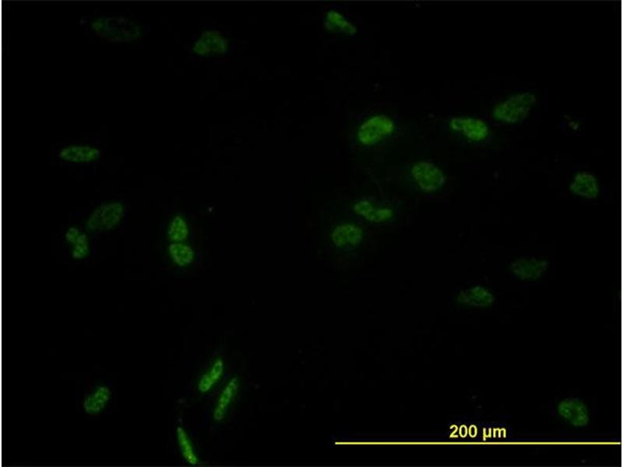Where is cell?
Masks as SVG:
<instances>
[{
  "instance_id": "cell-9",
  "label": "cell",
  "mask_w": 623,
  "mask_h": 467,
  "mask_svg": "<svg viewBox=\"0 0 623 467\" xmlns=\"http://www.w3.org/2000/svg\"><path fill=\"white\" fill-rule=\"evenodd\" d=\"M548 267V261L534 257H525L513 262L511 271L520 279L535 281L544 274Z\"/></svg>"
},
{
  "instance_id": "cell-21",
  "label": "cell",
  "mask_w": 623,
  "mask_h": 467,
  "mask_svg": "<svg viewBox=\"0 0 623 467\" xmlns=\"http://www.w3.org/2000/svg\"><path fill=\"white\" fill-rule=\"evenodd\" d=\"M178 439L179 447L186 461L191 465L198 463V458L194 454V449L190 441L189 437L183 428H178Z\"/></svg>"
},
{
  "instance_id": "cell-11",
  "label": "cell",
  "mask_w": 623,
  "mask_h": 467,
  "mask_svg": "<svg viewBox=\"0 0 623 467\" xmlns=\"http://www.w3.org/2000/svg\"><path fill=\"white\" fill-rule=\"evenodd\" d=\"M570 189L575 195L589 200L597 198L600 192L597 178L589 172L577 174L573 181L571 182Z\"/></svg>"
},
{
  "instance_id": "cell-8",
  "label": "cell",
  "mask_w": 623,
  "mask_h": 467,
  "mask_svg": "<svg viewBox=\"0 0 623 467\" xmlns=\"http://www.w3.org/2000/svg\"><path fill=\"white\" fill-rule=\"evenodd\" d=\"M450 127L456 132L461 134L469 141L474 142L487 140L490 134L487 122L472 117H456L451 120Z\"/></svg>"
},
{
  "instance_id": "cell-3",
  "label": "cell",
  "mask_w": 623,
  "mask_h": 467,
  "mask_svg": "<svg viewBox=\"0 0 623 467\" xmlns=\"http://www.w3.org/2000/svg\"><path fill=\"white\" fill-rule=\"evenodd\" d=\"M125 214V207L119 201L101 203L86 221V229L98 234L110 231L117 227L124 219Z\"/></svg>"
},
{
  "instance_id": "cell-2",
  "label": "cell",
  "mask_w": 623,
  "mask_h": 467,
  "mask_svg": "<svg viewBox=\"0 0 623 467\" xmlns=\"http://www.w3.org/2000/svg\"><path fill=\"white\" fill-rule=\"evenodd\" d=\"M536 103L531 92L515 94L499 103L492 110V117L497 122L517 123L525 120Z\"/></svg>"
},
{
  "instance_id": "cell-14",
  "label": "cell",
  "mask_w": 623,
  "mask_h": 467,
  "mask_svg": "<svg viewBox=\"0 0 623 467\" xmlns=\"http://www.w3.org/2000/svg\"><path fill=\"white\" fill-rule=\"evenodd\" d=\"M463 302L475 307H489L495 302L494 295L483 287L476 286L462 292L460 296Z\"/></svg>"
},
{
  "instance_id": "cell-15",
  "label": "cell",
  "mask_w": 623,
  "mask_h": 467,
  "mask_svg": "<svg viewBox=\"0 0 623 467\" xmlns=\"http://www.w3.org/2000/svg\"><path fill=\"white\" fill-rule=\"evenodd\" d=\"M112 395V392L106 386H99L86 397L84 409L86 413L94 414L103 410Z\"/></svg>"
},
{
  "instance_id": "cell-12",
  "label": "cell",
  "mask_w": 623,
  "mask_h": 467,
  "mask_svg": "<svg viewBox=\"0 0 623 467\" xmlns=\"http://www.w3.org/2000/svg\"><path fill=\"white\" fill-rule=\"evenodd\" d=\"M65 240L71 247V255L75 260H83L90 252L89 238L82 230L70 227L64 236Z\"/></svg>"
},
{
  "instance_id": "cell-16",
  "label": "cell",
  "mask_w": 623,
  "mask_h": 467,
  "mask_svg": "<svg viewBox=\"0 0 623 467\" xmlns=\"http://www.w3.org/2000/svg\"><path fill=\"white\" fill-rule=\"evenodd\" d=\"M237 390V378H235L227 385L221 393L214 413V418L216 421H221L226 416L228 407L231 400L236 397Z\"/></svg>"
},
{
  "instance_id": "cell-20",
  "label": "cell",
  "mask_w": 623,
  "mask_h": 467,
  "mask_svg": "<svg viewBox=\"0 0 623 467\" xmlns=\"http://www.w3.org/2000/svg\"><path fill=\"white\" fill-rule=\"evenodd\" d=\"M222 373L223 362L221 360H217L211 371L201 378L198 386L199 390L204 392L208 391L219 380Z\"/></svg>"
},
{
  "instance_id": "cell-10",
  "label": "cell",
  "mask_w": 623,
  "mask_h": 467,
  "mask_svg": "<svg viewBox=\"0 0 623 467\" xmlns=\"http://www.w3.org/2000/svg\"><path fill=\"white\" fill-rule=\"evenodd\" d=\"M354 210L357 215L373 223L387 222L394 215L392 210L367 200L357 203Z\"/></svg>"
},
{
  "instance_id": "cell-19",
  "label": "cell",
  "mask_w": 623,
  "mask_h": 467,
  "mask_svg": "<svg viewBox=\"0 0 623 467\" xmlns=\"http://www.w3.org/2000/svg\"><path fill=\"white\" fill-rule=\"evenodd\" d=\"M187 224L182 217L176 216L174 217L169 225L168 231L169 238L174 243H180L185 240L188 236Z\"/></svg>"
},
{
  "instance_id": "cell-13",
  "label": "cell",
  "mask_w": 623,
  "mask_h": 467,
  "mask_svg": "<svg viewBox=\"0 0 623 467\" xmlns=\"http://www.w3.org/2000/svg\"><path fill=\"white\" fill-rule=\"evenodd\" d=\"M333 243L337 247L357 246L362 240V231L356 225L344 224L338 226L332 233Z\"/></svg>"
},
{
  "instance_id": "cell-5",
  "label": "cell",
  "mask_w": 623,
  "mask_h": 467,
  "mask_svg": "<svg viewBox=\"0 0 623 467\" xmlns=\"http://www.w3.org/2000/svg\"><path fill=\"white\" fill-rule=\"evenodd\" d=\"M103 155L97 146L89 143H72L65 145L57 151V158L70 164H90Z\"/></svg>"
},
{
  "instance_id": "cell-17",
  "label": "cell",
  "mask_w": 623,
  "mask_h": 467,
  "mask_svg": "<svg viewBox=\"0 0 623 467\" xmlns=\"http://www.w3.org/2000/svg\"><path fill=\"white\" fill-rule=\"evenodd\" d=\"M326 26L329 30L347 34H354L357 32L356 27L347 21L342 14L334 11L328 12L327 18H326Z\"/></svg>"
},
{
  "instance_id": "cell-18",
  "label": "cell",
  "mask_w": 623,
  "mask_h": 467,
  "mask_svg": "<svg viewBox=\"0 0 623 467\" xmlns=\"http://www.w3.org/2000/svg\"><path fill=\"white\" fill-rule=\"evenodd\" d=\"M169 250L172 259L179 267H185L193 262V251L189 246L174 243L169 245Z\"/></svg>"
},
{
  "instance_id": "cell-4",
  "label": "cell",
  "mask_w": 623,
  "mask_h": 467,
  "mask_svg": "<svg viewBox=\"0 0 623 467\" xmlns=\"http://www.w3.org/2000/svg\"><path fill=\"white\" fill-rule=\"evenodd\" d=\"M560 418L576 428L588 427L591 422V414L588 405L582 399L570 397L563 399L556 408Z\"/></svg>"
},
{
  "instance_id": "cell-7",
  "label": "cell",
  "mask_w": 623,
  "mask_h": 467,
  "mask_svg": "<svg viewBox=\"0 0 623 467\" xmlns=\"http://www.w3.org/2000/svg\"><path fill=\"white\" fill-rule=\"evenodd\" d=\"M412 175L420 188L426 193L437 191L445 184L444 174L432 163L419 162L413 167Z\"/></svg>"
},
{
  "instance_id": "cell-1",
  "label": "cell",
  "mask_w": 623,
  "mask_h": 467,
  "mask_svg": "<svg viewBox=\"0 0 623 467\" xmlns=\"http://www.w3.org/2000/svg\"><path fill=\"white\" fill-rule=\"evenodd\" d=\"M89 29L98 37L112 41H133L141 35V28L136 20L122 16H98L90 21Z\"/></svg>"
},
{
  "instance_id": "cell-6",
  "label": "cell",
  "mask_w": 623,
  "mask_h": 467,
  "mask_svg": "<svg viewBox=\"0 0 623 467\" xmlns=\"http://www.w3.org/2000/svg\"><path fill=\"white\" fill-rule=\"evenodd\" d=\"M394 124L389 117L375 115L367 120L359 129L358 137L364 145H374L393 133Z\"/></svg>"
}]
</instances>
